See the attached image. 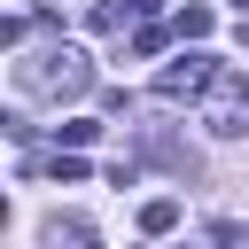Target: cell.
Wrapping results in <instances>:
<instances>
[{"mask_svg":"<svg viewBox=\"0 0 249 249\" xmlns=\"http://www.w3.org/2000/svg\"><path fill=\"white\" fill-rule=\"evenodd\" d=\"M124 16H132V0H93L86 8V31H117Z\"/></svg>","mask_w":249,"mask_h":249,"instance_id":"cell-5","label":"cell"},{"mask_svg":"<svg viewBox=\"0 0 249 249\" xmlns=\"http://www.w3.org/2000/svg\"><path fill=\"white\" fill-rule=\"evenodd\" d=\"M233 8H241V16H249V0H233Z\"/></svg>","mask_w":249,"mask_h":249,"instance_id":"cell-11","label":"cell"},{"mask_svg":"<svg viewBox=\"0 0 249 249\" xmlns=\"http://www.w3.org/2000/svg\"><path fill=\"white\" fill-rule=\"evenodd\" d=\"M54 132H62V148H86V140H93L101 124H93V117H70V124H54Z\"/></svg>","mask_w":249,"mask_h":249,"instance_id":"cell-9","label":"cell"},{"mask_svg":"<svg viewBox=\"0 0 249 249\" xmlns=\"http://www.w3.org/2000/svg\"><path fill=\"white\" fill-rule=\"evenodd\" d=\"M226 62H210V54H179V62H163V78H156V101H202L210 93V78H218Z\"/></svg>","mask_w":249,"mask_h":249,"instance_id":"cell-3","label":"cell"},{"mask_svg":"<svg viewBox=\"0 0 249 249\" xmlns=\"http://www.w3.org/2000/svg\"><path fill=\"white\" fill-rule=\"evenodd\" d=\"M202 124H210L218 140H241V132H249V78H241V70H218V78H210Z\"/></svg>","mask_w":249,"mask_h":249,"instance_id":"cell-2","label":"cell"},{"mask_svg":"<svg viewBox=\"0 0 249 249\" xmlns=\"http://www.w3.org/2000/svg\"><path fill=\"white\" fill-rule=\"evenodd\" d=\"M156 8H163V0H132V16H156Z\"/></svg>","mask_w":249,"mask_h":249,"instance_id":"cell-10","label":"cell"},{"mask_svg":"<svg viewBox=\"0 0 249 249\" xmlns=\"http://www.w3.org/2000/svg\"><path fill=\"white\" fill-rule=\"evenodd\" d=\"M47 241H54V249H62V241H70V249H86V241H93V226H86V218H54V226H47Z\"/></svg>","mask_w":249,"mask_h":249,"instance_id":"cell-7","label":"cell"},{"mask_svg":"<svg viewBox=\"0 0 249 249\" xmlns=\"http://www.w3.org/2000/svg\"><path fill=\"white\" fill-rule=\"evenodd\" d=\"M179 226V195H148L140 202V233H171Z\"/></svg>","mask_w":249,"mask_h":249,"instance_id":"cell-4","label":"cell"},{"mask_svg":"<svg viewBox=\"0 0 249 249\" xmlns=\"http://www.w3.org/2000/svg\"><path fill=\"white\" fill-rule=\"evenodd\" d=\"M86 86H93L86 47H47V54L16 62V93H31V101H78Z\"/></svg>","mask_w":249,"mask_h":249,"instance_id":"cell-1","label":"cell"},{"mask_svg":"<svg viewBox=\"0 0 249 249\" xmlns=\"http://www.w3.org/2000/svg\"><path fill=\"white\" fill-rule=\"evenodd\" d=\"M171 31H179V39H210V8H179Z\"/></svg>","mask_w":249,"mask_h":249,"instance_id":"cell-8","label":"cell"},{"mask_svg":"<svg viewBox=\"0 0 249 249\" xmlns=\"http://www.w3.org/2000/svg\"><path fill=\"white\" fill-rule=\"evenodd\" d=\"M47 171H54L62 187H78V179H86V156H78V148H54V156H47Z\"/></svg>","mask_w":249,"mask_h":249,"instance_id":"cell-6","label":"cell"}]
</instances>
